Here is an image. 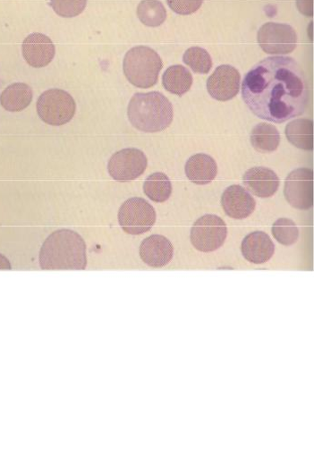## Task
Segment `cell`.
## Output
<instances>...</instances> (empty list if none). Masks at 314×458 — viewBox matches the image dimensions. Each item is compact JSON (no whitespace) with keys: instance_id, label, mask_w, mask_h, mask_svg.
Masks as SVG:
<instances>
[{"instance_id":"1","label":"cell","mask_w":314,"mask_h":458,"mask_svg":"<svg viewBox=\"0 0 314 458\" xmlns=\"http://www.w3.org/2000/svg\"><path fill=\"white\" fill-rule=\"evenodd\" d=\"M242 96L256 116L282 123L303 114L309 102V87L294 59L274 56L258 63L246 74Z\"/></svg>"},{"instance_id":"2","label":"cell","mask_w":314,"mask_h":458,"mask_svg":"<svg viewBox=\"0 0 314 458\" xmlns=\"http://www.w3.org/2000/svg\"><path fill=\"white\" fill-rule=\"evenodd\" d=\"M39 262L44 270H85L88 263L85 241L73 230L55 231L44 242Z\"/></svg>"},{"instance_id":"3","label":"cell","mask_w":314,"mask_h":458,"mask_svg":"<svg viewBox=\"0 0 314 458\" xmlns=\"http://www.w3.org/2000/svg\"><path fill=\"white\" fill-rule=\"evenodd\" d=\"M127 115L136 129L158 132L172 124L174 110L171 101L161 92L136 93L130 100Z\"/></svg>"},{"instance_id":"4","label":"cell","mask_w":314,"mask_h":458,"mask_svg":"<svg viewBox=\"0 0 314 458\" xmlns=\"http://www.w3.org/2000/svg\"><path fill=\"white\" fill-rule=\"evenodd\" d=\"M164 67L161 56L147 47H136L123 59V72L128 81L140 89H149L158 82Z\"/></svg>"},{"instance_id":"5","label":"cell","mask_w":314,"mask_h":458,"mask_svg":"<svg viewBox=\"0 0 314 458\" xmlns=\"http://www.w3.org/2000/svg\"><path fill=\"white\" fill-rule=\"evenodd\" d=\"M37 108L43 122L53 126H62L72 120L77 106L70 93L60 89H52L39 97Z\"/></svg>"},{"instance_id":"6","label":"cell","mask_w":314,"mask_h":458,"mask_svg":"<svg viewBox=\"0 0 314 458\" xmlns=\"http://www.w3.org/2000/svg\"><path fill=\"white\" fill-rule=\"evenodd\" d=\"M118 222L126 233L140 235L149 232L155 225L156 212L145 199L132 198L121 206Z\"/></svg>"},{"instance_id":"7","label":"cell","mask_w":314,"mask_h":458,"mask_svg":"<svg viewBox=\"0 0 314 458\" xmlns=\"http://www.w3.org/2000/svg\"><path fill=\"white\" fill-rule=\"evenodd\" d=\"M227 233V225L221 217L216 215H206L194 224L191 240L198 250L212 252L224 245Z\"/></svg>"},{"instance_id":"8","label":"cell","mask_w":314,"mask_h":458,"mask_svg":"<svg viewBox=\"0 0 314 458\" xmlns=\"http://www.w3.org/2000/svg\"><path fill=\"white\" fill-rule=\"evenodd\" d=\"M148 165L144 152L139 148L121 149L110 158L107 171L113 180L119 182H132L140 177Z\"/></svg>"},{"instance_id":"9","label":"cell","mask_w":314,"mask_h":458,"mask_svg":"<svg viewBox=\"0 0 314 458\" xmlns=\"http://www.w3.org/2000/svg\"><path fill=\"white\" fill-rule=\"evenodd\" d=\"M258 43L266 54L288 55L296 48L297 35L289 25L269 22L259 29Z\"/></svg>"},{"instance_id":"10","label":"cell","mask_w":314,"mask_h":458,"mask_svg":"<svg viewBox=\"0 0 314 458\" xmlns=\"http://www.w3.org/2000/svg\"><path fill=\"white\" fill-rule=\"evenodd\" d=\"M284 195L289 205L296 209L308 210L312 208V170L301 168L293 171L285 179Z\"/></svg>"},{"instance_id":"11","label":"cell","mask_w":314,"mask_h":458,"mask_svg":"<svg viewBox=\"0 0 314 458\" xmlns=\"http://www.w3.org/2000/svg\"><path fill=\"white\" fill-rule=\"evenodd\" d=\"M241 86V74L232 65H220L208 80L209 95L218 101H228L234 98Z\"/></svg>"},{"instance_id":"12","label":"cell","mask_w":314,"mask_h":458,"mask_svg":"<svg viewBox=\"0 0 314 458\" xmlns=\"http://www.w3.org/2000/svg\"><path fill=\"white\" fill-rule=\"evenodd\" d=\"M174 248L169 239L153 234L144 239L140 245V257L151 267H164L173 259Z\"/></svg>"},{"instance_id":"13","label":"cell","mask_w":314,"mask_h":458,"mask_svg":"<svg viewBox=\"0 0 314 458\" xmlns=\"http://www.w3.org/2000/svg\"><path fill=\"white\" fill-rule=\"evenodd\" d=\"M26 62L34 68L48 66L55 56V46L47 36L41 33L30 35L22 45Z\"/></svg>"},{"instance_id":"14","label":"cell","mask_w":314,"mask_h":458,"mask_svg":"<svg viewBox=\"0 0 314 458\" xmlns=\"http://www.w3.org/2000/svg\"><path fill=\"white\" fill-rule=\"evenodd\" d=\"M221 204L225 214L237 220L249 217L256 208V201L251 194L240 185L227 188L222 196Z\"/></svg>"},{"instance_id":"15","label":"cell","mask_w":314,"mask_h":458,"mask_svg":"<svg viewBox=\"0 0 314 458\" xmlns=\"http://www.w3.org/2000/svg\"><path fill=\"white\" fill-rule=\"evenodd\" d=\"M243 184L254 196L260 199L273 197L279 188V178L271 169L254 167L243 176Z\"/></svg>"},{"instance_id":"16","label":"cell","mask_w":314,"mask_h":458,"mask_svg":"<svg viewBox=\"0 0 314 458\" xmlns=\"http://www.w3.org/2000/svg\"><path fill=\"white\" fill-rule=\"evenodd\" d=\"M242 253L248 261L253 264H263L273 257L275 245L266 233L257 231L243 239Z\"/></svg>"},{"instance_id":"17","label":"cell","mask_w":314,"mask_h":458,"mask_svg":"<svg viewBox=\"0 0 314 458\" xmlns=\"http://www.w3.org/2000/svg\"><path fill=\"white\" fill-rule=\"evenodd\" d=\"M188 179L196 185H208L217 176L218 166L214 158L206 154L191 157L185 166Z\"/></svg>"},{"instance_id":"18","label":"cell","mask_w":314,"mask_h":458,"mask_svg":"<svg viewBox=\"0 0 314 458\" xmlns=\"http://www.w3.org/2000/svg\"><path fill=\"white\" fill-rule=\"evenodd\" d=\"M33 100V90L26 83H13L0 95V105L9 112L25 110Z\"/></svg>"},{"instance_id":"19","label":"cell","mask_w":314,"mask_h":458,"mask_svg":"<svg viewBox=\"0 0 314 458\" xmlns=\"http://www.w3.org/2000/svg\"><path fill=\"white\" fill-rule=\"evenodd\" d=\"M285 136L290 143L304 150L313 149V122L309 119L293 120L285 127Z\"/></svg>"},{"instance_id":"20","label":"cell","mask_w":314,"mask_h":458,"mask_svg":"<svg viewBox=\"0 0 314 458\" xmlns=\"http://www.w3.org/2000/svg\"><path fill=\"white\" fill-rule=\"evenodd\" d=\"M250 142L253 148L261 152L268 154L275 151L280 143V134L277 129L267 123L257 124L250 134Z\"/></svg>"},{"instance_id":"21","label":"cell","mask_w":314,"mask_h":458,"mask_svg":"<svg viewBox=\"0 0 314 458\" xmlns=\"http://www.w3.org/2000/svg\"><path fill=\"white\" fill-rule=\"evenodd\" d=\"M193 76L191 72L182 65L169 67L163 76L165 89L177 96H183L191 89Z\"/></svg>"},{"instance_id":"22","label":"cell","mask_w":314,"mask_h":458,"mask_svg":"<svg viewBox=\"0 0 314 458\" xmlns=\"http://www.w3.org/2000/svg\"><path fill=\"white\" fill-rule=\"evenodd\" d=\"M143 191L153 202L164 203L167 201L173 194L172 182L165 174H153L144 182Z\"/></svg>"},{"instance_id":"23","label":"cell","mask_w":314,"mask_h":458,"mask_svg":"<svg viewBox=\"0 0 314 458\" xmlns=\"http://www.w3.org/2000/svg\"><path fill=\"white\" fill-rule=\"evenodd\" d=\"M140 21L149 28L162 26L167 19V12L160 0H141L137 8Z\"/></svg>"},{"instance_id":"24","label":"cell","mask_w":314,"mask_h":458,"mask_svg":"<svg viewBox=\"0 0 314 458\" xmlns=\"http://www.w3.org/2000/svg\"><path fill=\"white\" fill-rule=\"evenodd\" d=\"M183 62L199 74H208L213 66L209 53L201 47H191L183 55Z\"/></svg>"},{"instance_id":"25","label":"cell","mask_w":314,"mask_h":458,"mask_svg":"<svg viewBox=\"0 0 314 458\" xmlns=\"http://www.w3.org/2000/svg\"><path fill=\"white\" fill-rule=\"evenodd\" d=\"M272 233L275 239L282 245L294 244L299 238V230L293 221L280 218L273 225Z\"/></svg>"},{"instance_id":"26","label":"cell","mask_w":314,"mask_h":458,"mask_svg":"<svg viewBox=\"0 0 314 458\" xmlns=\"http://www.w3.org/2000/svg\"><path fill=\"white\" fill-rule=\"evenodd\" d=\"M88 0H51L50 6L58 16L72 19L84 12Z\"/></svg>"},{"instance_id":"27","label":"cell","mask_w":314,"mask_h":458,"mask_svg":"<svg viewBox=\"0 0 314 458\" xmlns=\"http://www.w3.org/2000/svg\"><path fill=\"white\" fill-rule=\"evenodd\" d=\"M169 7L181 16H189L197 13L204 0H167Z\"/></svg>"},{"instance_id":"28","label":"cell","mask_w":314,"mask_h":458,"mask_svg":"<svg viewBox=\"0 0 314 458\" xmlns=\"http://www.w3.org/2000/svg\"><path fill=\"white\" fill-rule=\"evenodd\" d=\"M313 0H297L296 4L299 12L306 17H312Z\"/></svg>"},{"instance_id":"29","label":"cell","mask_w":314,"mask_h":458,"mask_svg":"<svg viewBox=\"0 0 314 458\" xmlns=\"http://www.w3.org/2000/svg\"><path fill=\"white\" fill-rule=\"evenodd\" d=\"M10 260L3 254H0V270H12Z\"/></svg>"}]
</instances>
